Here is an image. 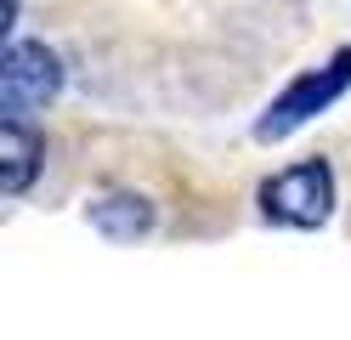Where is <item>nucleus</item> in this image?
<instances>
[{
  "instance_id": "1",
  "label": "nucleus",
  "mask_w": 351,
  "mask_h": 340,
  "mask_svg": "<svg viewBox=\"0 0 351 340\" xmlns=\"http://www.w3.org/2000/svg\"><path fill=\"white\" fill-rule=\"evenodd\" d=\"M346 91H351V45H346V52H335L323 68L300 74V80H295V85H289V91H283V97L267 108V120L255 125V136H261V142H278V136L300 131L306 120H312V113H323L335 97H346Z\"/></svg>"
},
{
  "instance_id": "2",
  "label": "nucleus",
  "mask_w": 351,
  "mask_h": 340,
  "mask_svg": "<svg viewBox=\"0 0 351 340\" xmlns=\"http://www.w3.org/2000/svg\"><path fill=\"white\" fill-rule=\"evenodd\" d=\"M261 210H267V221H283V227H323L335 210V170L323 159H306V165L272 176L261 188Z\"/></svg>"
},
{
  "instance_id": "3",
  "label": "nucleus",
  "mask_w": 351,
  "mask_h": 340,
  "mask_svg": "<svg viewBox=\"0 0 351 340\" xmlns=\"http://www.w3.org/2000/svg\"><path fill=\"white\" fill-rule=\"evenodd\" d=\"M57 85H62L57 52H46V45H34V40H17L6 52V63H0V108L6 113L46 108L57 97Z\"/></svg>"
},
{
  "instance_id": "4",
  "label": "nucleus",
  "mask_w": 351,
  "mask_h": 340,
  "mask_svg": "<svg viewBox=\"0 0 351 340\" xmlns=\"http://www.w3.org/2000/svg\"><path fill=\"white\" fill-rule=\"evenodd\" d=\"M40 159H46V136H40L23 113H6V125H0V188L12 199L29 193Z\"/></svg>"
},
{
  "instance_id": "5",
  "label": "nucleus",
  "mask_w": 351,
  "mask_h": 340,
  "mask_svg": "<svg viewBox=\"0 0 351 340\" xmlns=\"http://www.w3.org/2000/svg\"><path fill=\"white\" fill-rule=\"evenodd\" d=\"M91 221H97V233H108V238H142L147 227H153V204L142 199V193H108V199H97L91 204Z\"/></svg>"
}]
</instances>
